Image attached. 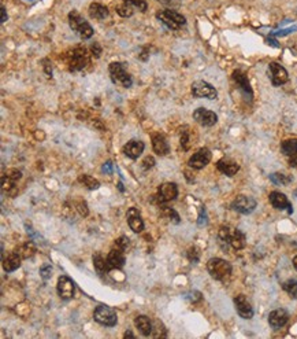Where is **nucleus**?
<instances>
[{"instance_id":"1","label":"nucleus","mask_w":297,"mask_h":339,"mask_svg":"<svg viewBox=\"0 0 297 339\" xmlns=\"http://www.w3.org/2000/svg\"><path fill=\"white\" fill-rule=\"evenodd\" d=\"M69 25H70V28H72L73 31L75 33H78V36L82 37L84 40L90 39L93 36V28L75 10H73L72 13L69 14Z\"/></svg>"},{"instance_id":"2","label":"nucleus","mask_w":297,"mask_h":339,"mask_svg":"<svg viewBox=\"0 0 297 339\" xmlns=\"http://www.w3.org/2000/svg\"><path fill=\"white\" fill-rule=\"evenodd\" d=\"M108 72H110V77L111 81L117 85H120L123 88H130L133 80L130 77V74L126 72V67L123 64L120 62H113L111 65L108 66Z\"/></svg>"},{"instance_id":"3","label":"nucleus","mask_w":297,"mask_h":339,"mask_svg":"<svg viewBox=\"0 0 297 339\" xmlns=\"http://www.w3.org/2000/svg\"><path fill=\"white\" fill-rule=\"evenodd\" d=\"M156 18L161 21L162 24L166 25L169 29L178 31L179 28H182L186 25V18L182 14H179L177 11L173 10H162L156 13Z\"/></svg>"},{"instance_id":"4","label":"nucleus","mask_w":297,"mask_h":339,"mask_svg":"<svg viewBox=\"0 0 297 339\" xmlns=\"http://www.w3.org/2000/svg\"><path fill=\"white\" fill-rule=\"evenodd\" d=\"M207 271L215 280H223L229 274H232V265L226 259L211 258L207 262Z\"/></svg>"},{"instance_id":"5","label":"nucleus","mask_w":297,"mask_h":339,"mask_svg":"<svg viewBox=\"0 0 297 339\" xmlns=\"http://www.w3.org/2000/svg\"><path fill=\"white\" fill-rule=\"evenodd\" d=\"M93 319H95V322L102 324V325H105V327H114L118 322V316H117L115 309L107 307V305L97 307L93 312Z\"/></svg>"},{"instance_id":"6","label":"nucleus","mask_w":297,"mask_h":339,"mask_svg":"<svg viewBox=\"0 0 297 339\" xmlns=\"http://www.w3.org/2000/svg\"><path fill=\"white\" fill-rule=\"evenodd\" d=\"M192 95L194 97H206L209 100H214L217 99L218 91L207 81L197 80L192 84Z\"/></svg>"},{"instance_id":"7","label":"nucleus","mask_w":297,"mask_h":339,"mask_svg":"<svg viewBox=\"0 0 297 339\" xmlns=\"http://www.w3.org/2000/svg\"><path fill=\"white\" fill-rule=\"evenodd\" d=\"M268 77L274 87H281L289 80V74L286 72V69L278 62H271L268 65Z\"/></svg>"},{"instance_id":"8","label":"nucleus","mask_w":297,"mask_h":339,"mask_svg":"<svg viewBox=\"0 0 297 339\" xmlns=\"http://www.w3.org/2000/svg\"><path fill=\"white\" fill-rule=\"evenodd\" d=\"M256 201L252 196L247 195H238L233 202H232V209L238 211L241 214H251L253 210L256 209Z\"/></svg>"},{"instance_id":"9","label":"nucleus","mask_w":297,"mask_h":339,"mask_svg":"<svg viewBox=\"0 0 297 339\" xmlns=\"http://www.w3.org/2000/svg\"><path fill=\"white\" fill-rule=\"evenodd\" d=\"M193 120L203 127H212L218 122V115L206 107H199L193 112Z\"/></svg>"},{"instance_id":"10","label":"nucleus","mask_w":297,"mask_h":339,"mask_svg":"<svg viewBox=\"0 0 297 339\" xmlns=\"http://www.w3.org/2000/svg\"><path fill=\"white\" fill-rule=\"evenodd\" d=\"M212 154L208 148H200L196 154H193L192 157L189 158L188 165L193 168V169H203L204 166H207L211 161Z\"/></svg>"},{"instance_id":"11","label":"nucleus","mask_w":297,"mask_h":339,"mask_svg":"<svg viewBox=\"0 0 297 339\" xmlns=\"http://www.w3.org/2000/svg\"><path fill=\"white\" fill-rule=\"evenodd\" d=\"M234 307H236V310H237V313H238L241 319L249 320V319L253 317V307H252L251 302L247 299L245 295H242V294L237 295L234 298Z\"/></svg>"},{"instance_id":"12","label":"nucleus","mask_w":297,"mask_h":339,"mask_svg":"<svg viewBox=\"0 0 297 339\" xmlns=\"http://www.w3.org/2000/svg\"><path fill=\"white\" fill-rule=\"evenodd\" d=\"M89 59L87 55V49L85 48H77L73 51V55H70L69 59V65H70V70L72 72H77L84 69L85 66L88 65Z\"/></svg>"},{"instance_id":"13","label":"nucleus","mask_w":297,"mask_h":339,"mask_svg":"<svg viewBox=\"0 0 297 339\" xmlns=\"http://www.w3.org/2000/svg\"><path fill=\"white\" fill-rule=\"evenodd\" d=\"M57 290L60 298L70 299L74 297L75 286H74V282H73L69 276H60V277L58 279Z\"/></svg>"},{"instance_id":"14","label":"nucleus","mask_w":297,"mask_h":339,"mask_svg":"<svg viewBox=\"0 0 297 339\" xmlns=\"http://www.w3.org/2000/svg\"><path fill=\"white\" fill-rule=\"evenodd\" d=\"M178 196V188L176 183H163L158 190L159 202H170Z\"/></svg>"},{"instance_id":"15","label":"nucleus","mask_w":297,"mask_h":339,"mask_svg":"<svg viewBox=\"0 0 297 339\" xmlns=\"http://www.w3.org/2000/svg\"><path fill=\"white\" fill-rule=\"evenodd\" d=\"M268 199H270V203L273 205L275 209H278V210L288 209V213H289V214L293 213L292 203L289 202L288 196H286L285 194H282V193H280V191H273V193L270 194V196H268Z\"/></svg>"},{"instance_id":"16","label":"nucleus","mask_w":297,"mask_h":339,"mask_svg":"<svg viewBox=\"0 0 297 339\" xmlns=\"http://www.w3.org/2000/svg\"><path fill=\"white\" fill-rule=\"evenodd\" d=\"M289 320V315L285 309H275L273 312H270L268 315V324L273 327L274 330L282 328Z\"/></svg>"},{"instance_id":"17","label":"nucleus","mask_w":297,"mask_h":339,"mask_svg":"<svg viewBox=\"0 0 297 339\" xmlns=\"http://www.w3.org/2000/svg\"><path fill=\"white\" fill-rule=\"evenodd\" d=\"M144 148L145 145L141 140H130V142H128L126 145H123L122 151H123V154H125L126 157H129V158L137 160L141 154L144 153Z\"/></svg>"},{"instance_id":"18","label":"nucleus","mask_w":297,"mask_h":339,"mask_svg":"<svg viewBox=\"0 0 297 339\" xmlns=\"http://www.w3.org/2000/svg\"><path fill=\"white\" fill-rule=\"evenodd\" d=\"M126 217H128L129 226H130V229L133 232L138 234V232H141L144 229V221H143V218L140 217V213H138V210L136 208H130L128 210V213H126Z\"/></svg>"},{"instance_id":"19","label":"nucleus","mask_w":297,"mask_h":339,"mask_svg":"<svg viewBox=\"0 0 297 339\" xmlns=\"http://www.w3.org/2000/svg\"><path fill=\"white\" fill-rule=\"evenodd\" d=\"M107 262L111 269H120V268L125 267V262H126V257L123 254V250L120 249H113V250L108 253L107 256Z\"/></svg>"},{"instance_id":"20","label":"nucleus","mask_w":297,"mask_h":339,"mask_svg":"<svg viewBox=\"0 0 297 339\" xmlns=\"http://www.w3.org/2000/svg\"><path fill=\"white\" fill-rule=\"evenodd\" d=\"M233 80L236 81V84L240 87L241 91H242L247 97H249V99H252V97H253V92H252V88H251V84H249V80H248V77H247V74H245L244 72H241V70H234Z\"/></svg>"},{"instance_id":"21","label":"nucleus","mask_w":297,"mask_h":339,"mask_svg":"<svg viewBox=\"0 0 297 339\" xmlns=\"http://www.w3.org/2000/svg\"><path fill=\"white\" fill-rule=\"evenodd\" d=\"M217 168L219 172H222L226 176H234L240 170V165L237 162L229 160V158H223V160L218 161Z\"/></svg>"},{"instance_id":"22","label":"nucleus","mask_w":297,"mask_h":339,"mask_svg":"<svg viewBox=\"0 0 297 339\" xmlns=\"http://www.w3.org/2000/svg\"><path fill=\"white\" fill-rule=\"evenodd\" d=\"M21 254L19 253H10L7 257H3V269L6 272H14L21 267Z\"/></svg>"},{"instance_id":"23","label":"nucleus","mask_w":297,"mask_h":339,"mask_svg":"<svg viewBox=\"0 0 297 339\" xmlns=\"http://www.w3.org/2000/svg\"><path fill=\"white\" fill-rule=\"evenodd\" d=\"M152 147L153 151L158 154V155H161V157H164V155H167L170 153L169 143L164 139V136H162V135H153Z\"/></svg>"},{"instance_id":"24","label":"nucleus","mask_w":297,"mask_h":339,"mask_svg":"<svg viewBox=\"0 0 297 339\" xmlns=\"http://www.w3.org/2000/svg\"><path fill=\"white\" fill-rule=\"evenodd\" d=\"M134 324H136L137 330L141 332V335L144 337H149L151 332H152V323L149 320V317L147 316H137L136 320H134Z\"/></svg>"},{"instance_id":"25","label":"nucleus","mask_w":297,"mask_h":339,"mask_svg":"<svg viewBox=\"0 0 297 339\" xmlns=\"http://www.w3.org/2000/svg\"><path fill=\"white\" fill-rule=\"evenodd\" d=\"M247 244V239L245 235L240 229H233L232 235H230V246L233 247L234 250H242Z\"/></svg>"},{"instance_id":"26","label":"nucleus","mask_w":297,"mask_h":339,"mask_svg":"<svg viewBox=\"0 0 297 339\" xmlns=\"http://www.w3.org/2000/svg\"><path fill=\"white\" fill-rule=\"evenodd\" d=\"M89 16L95 19H104L108 16V8L100 3H92L89 6Z\"/></svg>"},{"instance_id":"27","label":"nucleus","mask_w":297,"mask_h":339,"mask_svg":"<svg viewBox=\"0 0 297 339\" xmlns=\"http://www.w3.org/2000/svg\"><path fill=\"white\" fill-rule=\"evenodd\" d=\"M281 151L286 157H292V155L297 154V139L283 140L281 145Z\"/></svg>"},{"instance_id":"28","label":"nucleus","mask_w":297,"mask_h":339,"mask_svg":"<svg viewBox=\"0 0 297 339\" xmlns=\"http://www.w3.org/2000/svg\"><path fill=\"white\" fill-rule=\"evenodd\" d=\"M230 235H232V229L229 226H222L218 232V239L223 250H227V247L230 246Z\"/></svg>"},{"instance_id":"29","label":"nucleus","mask_w":297,"mask_h":339,"mask_svg":"<svg viewBox=\"0 0 297 339\" xmlns=\"http://www.w3.org/2000/svg\"><path fill=\"white\" fill-rule=\"evenodd\" d=\"M93 267H95V269L97 271V274H107V272L111 269L110 265H108V262H107V259L103 258L100 254L93 256Z\"/></svg>"},{"instance_id":"30","label":"nucleus","mask_w":297,"mask_h":339,"mask_svg":"<svg viewBox=\"0 0 297 339\" xmlns=\"http://www.w3.org/2000/svg\"><path fill=\"white\" fill-rule=\"evenodd\" d=\"M282 289L289 294L290 298L297 299V279H289L282 283Z\"/></svg>"},{"instance_id":"31","label":"nucleus","mask_w":297,"mask_h":339,"mask_svg":"<svg viewBox=\"0 0 297 339\" xmlns=\"http://www.w3.org/2000/svg\"><path fill=\"white\" fill-rule=\"evenodd\" d=\"M270 180L273 181L274 184L277 186H286L292 181V178L288 176V175H283V173H271L270 175Z\"/></svg>"},{"instance_id":"32","label":"nucleus","mask_w":297,"mask_h":339,"mask_svg":"<svg viewBox=\"0 0 297 339\" xmlns=\"http://www.w3.org/2000/svg\"><path fill=\"white\" fill-rule=\"evenodd\" d=\"M78 180H80V183H82L84 186L88 187L89 190H97V188L100 187V183L97 181L96 178L89 176V175H82V176L78 178Z\"/></svg>"},{"instance_id":"33","label":"nucleus","mask_w":297,"mask_h":339,"mask_svg":"<svg viewBox=\"0 0 297 339\" xmlns=\"http://www.w3.org/2000/svg\"><path fill=\"white\" fill-rule=\"evenodd\" d=\"M34 253H36V247H34V244L32 242H26L19 249V254H21L22 258H29V257H32Z\"/></svg>"},{"instance_id":"34","label":"nucleus","mask_w":297,"mask_h":339,"mask_svg":"<svg viewBox=\"0 0 297 339\" xmlns=\"http://www.w3.org/2000/svg\"><path fill=\"white\" fill-rule=\"evenodd\" d=\"M115 10H117L118 16H123V18L133 16V7H132L130 4H128V3H123V4L117 6V8H115Z\"/></svg>"},{"instance_id":"35","label":"nucleus","mask_w":297,"mask_h":339,"mask_svg":"<svg viewBox=\"0 0 297 339\" xmlns=\"http://www.w3.org/2000/svg\"><path fill=\"white\" fill-rule=\"evenodd\" d=\"M123 3H128L132 7L137 8V10L141 11V13H145L147 8H148L147 0H123Z\"/></svg>"},{"instance_id":"36","label":"nucleus","mask_w":297,"mask_h":339,"mask_svg":"<svg viewBox=\"0 0 297 339\" xmlns=\"http://www.w3.org/2000/svg\"><path fill=\"white\" fill-rule=\"evenodd\" d=\"M162 211H163V214H166L170 218V221H173L174 224H179V216L176 210L170 209V208H162Z\"/></svg>"},{"instance_id":"37","label":"nucleus","mask_w":297,"mask_h":339,"mask_svg":"<svg viewBox=\"0 0 297 339\" xmlns=\"http://www.w3.org/2000/svg\"><path fill=\"white\" fill-rule=\"evenodd\" d=\"M115 246H117V249H120V250H126L129 246V238L128 236H120V238H118L117 241H115Z\"/></svg>"},{"instance_id":"38","label":"nucleus","mask_w":297,"mask_h":339,"mask_svg":"<svg viewBox=\"0 0 297 339\" xmlns=\"http://www.w3.org/2000/svg\"><path fill=\"white\" fill-rule=\"evenodd\" d=\"M51 274H52V267L48 265V264H45V265H43V267L40 268V276L44 280L49 279V277H51Z\"/></svg>"},{"instance_id":"39","label":"nucleus","mask_w":297,"mask_h":339,"mask_svg":"<svg viewBox=\"0 0 297 339\" xmlns=\"http://www.w3.org/2000/svg\"><path fill=\"white\" fill-rule=\"evenodd\" d=\"M199 257H200L199 250H197L196 247H191L189 251H188V258H189V261H191V262H197V261H199Z\"/></svg>"},{"instance_id":"40","label":"nucleus","mask_w":297,"mask_h":339,"mask_svg":"<svg viewBox=\"0 0 297 339\" xmlns=\"http://www.w3.org/2000/svg\"><path fill=\"white\" fill-rule=\"evenodd\" d=\"M153 165H155V158L153 157H145L144 161H143V168L145 170L151 169V168H153Z\"/></svg>"},{"instance_id":"41","label":"nucleus","mask_w":297,"mask_h":339,"mask_svg":"<svg viewBox=\"0 0 297 339\" xmlns=\"http://www.w3.org/2000/svg\"><path fill=\"white\" fill-rule=\"evenodd\" d=\"M188 299L192 301V302H197V301H200L201 299V292H199V291H192V292L188 294Z\"/></svg>"},{"instance_id":"42","label":"nucleus","mask_w":297,"mask_h":339,"mask_svg":"<svg viewBox=\"0 0 297 339\" xmlns=\"http://www.w3.org/2000/svg\"><path fill=\"white\" fill-rule=\"evenodd\" d=\"M102 170L104 172V173H108V175H111L113 173V162H110V161H107L103 165V168H102Z\"/></svg>"},{"instance_id":"43","label":"nucleus","mask_w":297,"mask_h":339,"mask_svg":"<svg viewBox=\"0 0 297 339\" xmlns=\"http://www.w3.org/2000/svg\"><path fill=\"white\" fill-rule=\"evenodd\" d=\"M78 211L81 213V216H88V206L85 202H81L78 205Z\"/></svg>"},{"instance_id":"44","label":"nucleus","mask_w":297,"mask_h":339,"mask_svg":"<svg viewBox=\"0 0 297 339\" xmlns=\"http://www.w3.org/2000/svg\"><path fill=\"white\" fill-rule=\"evenodd\" d=\"M92 54H93V57L99 58L100 57V54H102V48H100V46L97 44V43H95L93 46H92Z\"/></svg>"},{"instance_id":"45","label":"nucleus","mask_w":297,"mask_h":339,"mask_svg":"<svg viewBox=\"0 0 297 339\" xmlns=\"http://www.w3.org/2000/svg\"><path fill=\"white\" fill-rule=\"evenodd\" d=\"M206 223H207V217H206V210L203 208L200 211V216H199V226H203Z\"/></svg>"},{"instance_id":"46","label":"nucleus","mask_w":297,"mask_h":339,"mask_svg":"<svg viewBox=\"0 0 297 339\" xmlns=\"http://www.w3.org/2000/svg\"><path fill=\"white\" fill-rule=\"evenodd\" d=\"M289 165L292 166V168L297 169V154H295V155L289 157Z\"/></svg>"},{"instance_id":"47","label":"nucleus","mask_w":297,"mask_h":339,"mask_svg":"<svg viewBox=\"0 0 297 339\" xmlns=\"http://www.w3.org/2000/svg\"><path fill=\"white\" fill-rule=\"evenodd\" d=\"M7 11H6V7L4 6H1V24H4L6 21H7Z\"/></svg>"},{"instance_id":"48","label":"nucleus","mask_w":297,"mask_h":339,"mask_svg":"<svg viewBox=\"0 0 297 339\" xmlns=\"http://www.w3.org/2000/svg\"><path fill=\"white\" fill-rule=\"evenodd\" d=\"M123 337H125V338H128V337H129V338H134V335H133V334H132V332H130V331L126 332V334H125Z\"/></svg>"},{"instance_id":"49","label":"nucleus","mask_w":297,"mask_h":339,"mask_svg":"<svg viewBox=\"0 0 297 339\" xmlns=\"http://www.w3.org/2000/svg\"><path fill=\"white\" fill-rule=\"evenodd\" d=\"M293 267H295V269L297 271V256L293 258Z\"/></svg>"},{"instance_id":"50","label":"nucleus","mask_w":297,"mask_h":339,"mask_svg":"<svg viewBox=\"0 0 297 339\" xmlns=\"http://www.w3.org/2000/svg\"><path fill=\"white\" fill-rule=\"evenodd\" d=\"M26 1H34V0H26Z\"/></svg>"}]
</instances>
